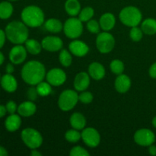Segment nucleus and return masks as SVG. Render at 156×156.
<instances>
[{"instance_id":"obj_17","label":"nucleus","mask_w":156,"mask_h":156,"mask_svg":"<svg viewBox=\"0 0 156 156\" xmlns=\"http://www.w3.org/2000/svg\"><path fill=\"white\" fill-rule=\"evenodd\" d=\"M89 75L86 73H79L76 75L74 80V87L77 91H85L90 84V77Z\"/></svg>"},{"instance_id":"obj_12","label":"nucleus","mask_w":156,"mask_h":156,"mask_svg":"<svg viewBox=\"0 0 156 156\" xmlns=\"http://www.w3.org/2000/svg\"><path fill=\"white\" fill-rule=\"evenodd\" d=\"M27 57V50L21 44H16L9 52V59L15 65L21 64Z\"/></svg>"},{"instance_id":"obj_16","label":"nucleus","mask_w":156,"mask_h":156,"mask_svg":"<svg viewBox=\"0 0 156 156\" xmlns=\"http://www.w3.org/2000/svg\"><path fill=\"white\" fill-rule=\"evenodd\" d=\"M116 90L120 93H125L129 91L131 86V80L126 75H118L114 83Z\"/></svg>"},{"instance_id":"obj_5","label":"nucleus","mask_w":156,"mask_h":156,"mask_svg":"<svg viewBox=\"0 0 156 156\" xmlns=\"http://www.w3.org/2000/svg\"><path fill=\"white\" fill-rule=\"evenodd\" d=\"M21 137L24 144L31 149H36L42 145L43 137L41 134L33 128L23 129Z\"/></svg>"},{"instance_id":"obj_39","label":"nucleus","mask_w":156,"mask_h":156,"mask_svg":"<svg viewBox=\"0 0 156 156\" xmlns=\"http://www.w3.org/2000/svg\"><path fill=\"white\" fill-rule=\"evenodd\" d=\"M6 38L7 37H6L5 32L2 30V29H0V49L2 48L3 46H4Z\"/></svg>"},{"instance_id":"obj_43","label":"nucleus","mask_w":156,"mask_h":156,"mask_svg":"<svg viewBox=\"0 0 156 156\" xmlns=\"http://www.w3.org/2000/svg\"><path fill=\"white\" fill-rule=\"evenodd\" d=\"M149 152L151 155H156V146H154V145L149 146Z\"/></svg>"},{"instance_id":"obj_20","label":"nucleus","mask_w":156,"mask_h":156,"mask_svg":"<svg viewBox=\"0 0 156 156\" xmlns=\"http://www.w3.org/2000/svg\"><path fill=\"white\" fill-rule=\"evenodd\" d=\"M21 125V119L18 114H10L5 121V126L9 132L18 130Z\"/></svg>"},{"instance_id":"obj_38","label":"nucleus","mask_w":156,"mask_h":156,"mask_svg":"<svg viewBox=\"0 0 156 156\" xmlns=\"http://www.w3.org/2000/svg\"><path fill=\"white\" fill-rule=\"evenodd\" d=\"M6 110H7V112L9 114H13L16 112V111H18V107H17L16 104L13 101H9L7 102L5 105Z\"/></svg>"},{"instance_id":"obj_9","label":"nucleus","mask_w":156,"mask_h":156,"mask_svg":"<svg viewBox=\"0 0 156 156\" xmlns=\"http://www.w3.org/2000/svg\"><path fill=\"white\" fill-rule=\"evenodd\" d=\"M134 140L140 146H149L155 143V136L150 129H141L134 134Z\"/></svg>"},{"instance_id":"obj_36","label":"nucleus","mask_w":156,"mask_h":156,"mask_svg":"<svg viewBox=\"0 0 156 156\" xmlns=\"http://www.w3.org/2000/svg\"><path fill=\"white\" fill-rule=\"evenodd\" d=\"M79 100L83 104H89L92 101L93 95L89 91H84L79 95Z\"/></svg>"},{"instance_id":"obj_25","label":"nucleus","mask_w":156,"mask_h":156,"mask_svg":"<svg viewBox=\"0 0 156 156\" xmlns=\"http://www.w3.org/2000/svg\"><path fill=\"white\" fill-rule=\"evenodd\" d=\"M13 5L9 1L0 2V18L2 20L8 19L13 13Z\"/></svg>"},{"instance_id":"obj_40","label":"nucleus","mask_w":156,"mask_h":156,"mask_svg":"<svg viewBox=\"0 0 156 156\" xmlns=\"http://www.w3.org/2000/svg\"><path fill=\"white\" fill-rule=\"evenodd\" d=\"M149 76L152 78V79H156V62L152 64L151 67L149 68Z\"/></svg>"},{"instance_id":"obj_7","label":"nucleus","mask_w":156,"mask_h":156,"mask_svg":"<svg viewBox=\"0 0 156 156\" xmlns=\"http://www.w3.org/2000/svg\"><path fill=\"white\" fill-rule=\"evenodd\" d=\"M66 36L71 39H76L82 35L83 31L82 21L79 18H70L65 22L63 26Z\"/></svg>"},{"instance_id":"obj_11","label":"nucleus","mask_w":156,"mask_h":156,"mask_svg":"<svg viewBox=\"0 0 156 156\" xmlns=\"http://www.w3.org/2000/svg\"><path fill=\"white\" fill-rule=\"evenodd\" d=\"M47 80L49 83L53 86L62 85L66 80V75L65 72L61 69H52L46 76Z\"/></svg>"},{"instance_id":"obj_6","label":"nucleus","mask_w":156,"mask_h":156,"mask_svg":"<svg viewBox=\"0 0 156 156\" xmlns=\"http://www.w3.org/2000/svg\"><path fill=\"white\" fill-rule=\"evenodd\" d=\"M79 101V95L73 90H65L61 93L58 100L59 108L63 111H69L73 109Z\"/></svg>"},{"instance_id":"obj_34","label":"nucleus","mask_w":156,"mask_h":156,"mask_svg":"<svg viewBox=\"0 0 156 156\" xmlns=\"http://www.w3.org/2000/svg\"><path fill=\"white\" fill-rule=\"evenodd\" d=\"M69 155L71 156H88L89 152L81 146H75L70 150Z\"/></svg>"},{"instance_id":"obj_22","label":"nucleus","mask_w":156,"mask_h":156,"mask_svg":"<svg viewBox=\"0 0 156 156\" xmlns=\"http://www.w3.org/2000/svg\"><path fill=\"white\" fill-rule=\"evenodd\" d=\"M69 121L72 127L76 129H78V130L84 129V127L86 125L85 117L81 113H74L70 117Z\"/></svg>"},{"instance_id":"obj_3","label":"nucleus","mask_w":156,"mask_h":156,"mask_svg":"<svg viewBox=\"0 0 156 156\" xmlns=\"http://www.w3.org/2000/svg\"><path fill=\"white\" fill-rule=\"evenodd\" d=\"M21 20L27 26L37 27L44 22V14L42 9L35 5H29L24 8L21 14Z\"/></svg>"},{"instance_id":"obj_27","label":"nucleus","mask_w":156,"mask_h":156,"mask_svg":"<svg viewBox=\"0 0 156 156\" xmlns=\"http://www.w3.org/2000/svg\"><path fill=\"white\" fill-rule=\"evenodd\" d=\"M25 48L28 53L33 55H37L41 53L42 45L34 39H27L25 41Z\"/></svg>"},{"instance_id":"obj_15","label":"nucleus","mask_w":156,"mask_h":156,"mask_svg":"<svg viewBox=\"0 0 156 156\" xmlns=\"http://www.w3.org/2000/svg\"><path fill=\"white\" fill-rule=\"evenodd\" d=\"M0 84L2 85V88L9 93L15 91L18 88V82H17L16 79L12 74H9V73H6L2 77Z\"/></svg>"},{"instance_id":"obj_14","label":"nucleus","mask_w":156,"mask_h":156,"mask_svg":"<svg viewBox=\"0 0 156 156\" xmlns=\"http://www.w3.org/2000/svg\"><path fill=\"white\" fill-rule=\"evenodd\" d=\"M69 48L70 52L73 55L79 56V57L85 56L88 53V51H89L88 46L81 41H72L69 44Z\"/></svg>"},{"instance_id":"obj_42","label":"nucleus","mask_w":156,"mask_h":156,"mask_svg":"<svg viewBox=\"0 0 156 156\" xmlns=\"http://www.w3.org/2000/svg\"><path fill=\"white\" fill-rule=\"evenodd\" d=\"M7 113V110H6L5 106L4 105H0V118L4 117Z\"/></svg>"},{"instance_id":"obj_28","label":"nucleus","mask_w":156,"mask_h":156,"mask_svg":"<svg viewBox=\"0 0 156 156\" xmlns=\"http://www.w3.org/2000/svg\"><path fill=\"white\" fill-rule=\"evenodd\" d=\"M37 90L38 94L42 97H46V96L49 95L51 93L52 88L50 86V84L47 83V82H41L39 84H37Z\"/></svg>"},{"instance_id":"obj_30","label":"nucleus","mask_w":156,"mask_h":156,"mask_svg":"<svg viewBox=\"0 0 156 156\" xmlns=\"http://www.w3.org/2000/svg\"><path fill=\"white\" fill-rule=\"evenodd\" d=\"M59 58L60 63L65 67L69 66L73 62V58H72L71 54L66 50H62L60 52Z\"/></svg>"},{"instance_id":"obj_21","label":"nucleus","mask_w":156,"mask_h":156,"mask_svg":"<svg viewBox=\"0 0 156 156\" xmlns=\"http://www.w3.org/2000/svg\"><path fill=\"white\" fill-rule=\"evenodd\" d=\"M115 22V17L113 14L105 13L101 17L99 24H100L101 28H102L105 31H109L114 28Z\"/></svg>"},{"instance_id":"obj_24","label":"nucleus","mask_w":156,"mask_h":156,"mask_svg":"<svg viewBox=\"0 0 156 156\" xmlns=\"http://www.w3.org/2000/svg\"><path fill=\"white\" fill-rule=\"evenodd\" d=\"M44 27H45L46 30L51 33H59L63 28V26H62L61 21L56 18H50V19L47 20L44 23Z\"/></svg>"},{"instance_id":"obj_45","label":"nucleus","mask_w":156,"mask_h":156,"mask_svg":"<svg viewBox=\"0 0 156 156\" xmlns=\"http://www.w3.org/2000/svg\"><path fill=\"white\" fill-rule=\"evenodd\" d=\"M30 155H31V156H41V153L38 152L37 150L33 149L31 151V152H30Z\"/></svg>"},{"instance_id":"obj_1","label":"nucleus","mask_w":156,"mask_h":156,"mask_svg":"<svg viewBox=\"0 0 156 156\" xmlns=\"http://www.w3.org/2000/svg\"><path fill=\"white\" fill-rule=\"evenodd\" d=\"M45 75V67L39 61H29L21 69L22 79L30 85H36L42 82Z\"/></svg>"},{"instance_id":"obj_4","label":"nucleus","mask_w":156,"mask_h":156,"mask_svg":"<svg viewBox=\"0 0 156 156\" xmlns=\"http://www.w3.org/2000/svg\"><path fill=\"white\" fill-rule=\"evenodd\" d=\"M142 13L140 9L134 6H127L121 10L119 18L121 22L128 27L137 26L142 21Z\"/></svg>"},{"instance_id":"obj_18","label":"nucleus","mask_w":156,"mask_h":156,"mask_svg":"<svg viewBox=\"0 0 156 156\" xmlns=\"http://www.w3.org/2000/svg\"><path fill=\"white\" fill-rule=\"evenodd\" d=\"M88 74L94 80H100L105 77V69L99 62H92L88 67Z\"/></svg>"},{"instance_id":"obj_41","label":"nucleus","mask_w":156,"mask_h":156,"mask_svg":"<svg viewBox=\"0 0 156 156\" xmlns=\"http://www.w3.org/2000/svg\"><path fill=\"white\" fill-rule=\"evenodd\" d=\"M5 71L6 73H9V74H12L15 71V68H14L13 63H9L7 64L5 67Z\"/></svg>"},{"instance_id":"obj_13","label":"nucleus","mask_w":156,"mask_h":156,"mask_svg":"<svg viewBox=\"0 0 156 156\" xmlns=\"http://www.w3.org/2000/svg\"><path fill=\"white\" fill-rule=\"evenodd\" d=\"M41 45L43 48L47 51L56 52L62 48L63 43L62 40L58 37L48 36L43 39Z\"/></svg>"},{"instance_id":"obj_19","label":"nucleus","mask_w":156,"mask_h":156,"mask_svg":"<svg viewBox=\"0 0 156 156\" xmlns=\"http://www.w3.org/2000/svg\"><path fill=\"white\" fill-rule=\"evenodd\" d=\"M37 107L31 101H24L18 107V113L19 115L24 117H28L34 115L36 112Z\"/></svg>"},{"instance_id":"obj_32","label":"nucleus","mask_w":156,"mask_h":156,"mask_svg":"<svg viewBox=\"0 0 156 156\" xmlns=\"http://www.w3.org/2000/svg\"><path fill=\"white\" fill-rule=\"evenodd\" d=\"M111 69L113 73L116 75H120L124 71V65L122 61L119 59H114L111 62Z\"/></svg>"},{"instance_id":"obj_33","label":"nucleus","mask_w":156,"mask_h":156,"mask_svg":"<svg viewBox=\"0 0 156 156\" xmlns=\"http://www.w3.org/2000/svg\"><path fill=\"white\" fill-rule=\"evenodd\" d=\"M129 35H130V38L132 39V41H135V42H138V41H141V39L143 38V31L140 27L135 26V27H133L131 28Z\"/></svg>"},{"instance_id":"obj_23","label":"nucleus","mask_w":156,"mask_h":156,"mask_svg":"<svg viewBox=\"0 0 156 156\" xmlns=\"http://www.w3.org/2000/svg\"><path fill=\"white\" fill-rule=\"evenodd\" d=\"M65 10L71 16H76L81 11L80 3L78 0H67L65 3Z\"/></svg>"},{"instance_id":"obj_48","label":"nucleus","mask_w":156,"mask_h":156,"mask_svg":"<svg viewBox=\"0 0 156 156\" xmlns=\"http://www.w3.org/2000/svg\"><path fill=\"white\" fill-rule=\"evenodd\" d=\"M7 1H9V2H16V1H18V0H7Z\"/></svg>"},{"instance_id":"obj_47","label":"nucleus","mask_w":156,"mask_h":156,"mask_svg":"<svg viewBox=\"0 0 156 156\" xmlns=\"http://www.w3.org/2000/svg\"><path fill=\"white\" fill-rule=\"evenodd\" d=\"M152 125H153L154 127L156 128V116L154 117L153 120H152Z\"/></svg>"},{"instance_id":"obj_35","label":"nucleus","mask_w":156,"mask_h":156,"mask_svg":"<svg viewBox=\"0 0 156 156\" xmlns=\"http://www.w3.org/2000/svg\"><path fill=\"white\" fill-rule=\"evenodd\" d=\"M100 24L97 22L95 20H89L87 23V28L91 33L98 34L100 30Z\"/></svg>"},{"instance_id":"obj_49","label":"nucleus","mask_w":156,"mask_h":156,"mask_svg":"<svg viewBox=\"0 0 156 156\" xmlns=\"http://www.w3.org/2000/svg\"><path fill=\"white\" fill-rule=\"evenodd\" d=\"M1 79H2V77H1V75H0V82H1Z\"/></svg>"},{"instance_id":"obj_37","label":"nucleus","mask_w":156,"mask_h":156,"mask_svg":"<svg viewBox=\"0 0 156 156\" xmlns=\"http://www.w3.org/2000/svg\"><path fill=\"white\" fill-rule=\"evenodd\" d=\"M38 92H37V88H30L27 91V98L29 99L30 101H34L36 100L38 97Z\"/></svg>"},{"instance_id":"obj_44","label":"nucleus","mask_w":156,"mask_h":156,"mask_svg":"<svg viewBox=\"0 0 156 156\" xmlns=\"http://www.w3.org/2000/svg\"><path fill=\"white\" fill-rule=\"evenodd\" d=\"M9 155L7 150L4 147L0 146V156H7Z\"/></svg>"},{"instance_id":"obj_8","label":"nucleus","mask_w":156,"mask_h":156,"mask_svg":"<svg viewBox=\"0 0 156 156\" xmlns=\"http://www.w3.org/2000/svg\"><path fill=\"white\" fill-rule=\"evenodd\" d=\"M115 40L112 34L108 32H103L98 35L96 38V46L101 53H108L114 49Z\"/></svg>"},{"instance_id":"obj_46","label":"nucleus","mask_w":156,"mask_h":156,"mask_svg":"<svg viewBox=\"0 0 156 156\" xmlns=\"http://www.w3.org/2000/svg\"><path fill=\"white\" fill-rule=\"evenodd\" d=\"M5 61V56L3 55V53L0 51V66L2 65V63Z\"/></svg>"},{"instance_id":"obj_2","label":"nucleus","mask_w":156,"mask_h":156,"mask_svg":"<svg viewBox=\"0 0 156 156\" xmlns=\"http://www.w3.org/2000/svg\"><path fill=\"white\" fill-rule=\"evenodd\" d=\"M7 39L14 44H22L28 38V29L24 22L14 21L9 23L5 27Z\"/></svg>"},{"instance_id":"obj_10","label":"nucleus","mask_w":156,"mask_h":156,"mask_svg":"<svg viewBox=\"0 0 156 156\" xmlns=\"http://www.w3.org/2000/svg\"><path fill=\"white\" fill-rule=\"evenodd\" d=\"M81 135H82V139L84 143L89 147L94 148L98 146L100 143V134L94 128H86L82 131Z\"/></svg>"},{"instance_id":"obj_31","label":"nucleus","mask_w":156,"mask_h":156,"mask_svg":"<svg viewBox=\"0 0 156 156\" xmlns=\"http://www.w3.org/2000/svg\"><path fill=\"white\" fill-rule=\"evenodd\" d=\"M65 138L69 143H77L82 138V135L79 133L78 129H70L66 133Z\"/></svg>"},{"instance_id":"obj_26","label":"nucleus","mask_w":156,"mask_h":156,"mask_svg":"<svg viewBox=\"0 0 156 156\" xmlns=\"http://www.w3.org/2000/svg\"><path fill=\"white\" fill-rule=\"evenodd\" d=\"M141 29L146 34L153 35L156 34V20L154 18H147L142 23Z\"/></svg>"},{"instance_id":"obj_29","label":"nucleus","mask_w":156,"mask_h":156,"mask_svg":"<svg viewBox=\"0 0 156 156\" xmlns=\"http://www.w3.org/2000/svg\"><path fill=\"white\" fill-rule=\"evenodd\" d=\"M94 9L91 7H86L84 8L82 11H80L79 12V18L80 19L81 21L82 22H86L88 21L89 20H91V18H92L93 15H94Z\"/></svg>"}]
</instances>
